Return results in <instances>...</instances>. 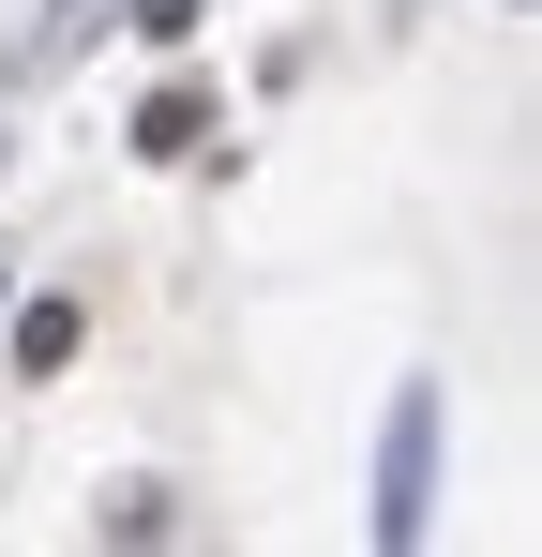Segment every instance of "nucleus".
<instances>
[{
	"instance_id": "nucleus-1",
	"label": "nucleus",
	"mask_w": 542,
	"mask_h": 557,
	"mask_svg": "<svg viewBox=\"0 0 542 557\" xmlns=\"http://www.w3.org/2000/svg\"><path fill=\"white\" fill-rule=\"evenodd\" d=\"M438 528V392L407 376L392 392V453H377V543H422Z\"/></svg>"
},
{
	"instance_id": "nucleus-2",
	"label": "nucleus",
	"mask_w": 542,
	"mask_h": 557,
	"mask_svg": "<svg viewBox=\"0 0 542 557\" xmlns=\"http://www.w3.org/2000/svg\"><path fill=\"white\" fill-rule=\"evenodd\" d=\"M196 136H211V91H196V76H167V91L136 106V151H151V166H181Z\"/></svg>"
},
{
	"instance_id": "nucleus-3",
	"label": "nucleus",
	"mask_w": 542,
	"mask_h": 557,
	"mask_svg": "<svg viewBox=\"0 0 542 557\" xmlns=\"http://www.w3.org/2000/svg\"><path fill=\"white\" fill-rule=\"evenodd\" d=\"M0 317H15V376H61V362H76V332H90L76 301H0Z\"/></svg>"
},
{
	"instance_id": "nucleus-4",
	"label": "nucleus",
	"mask_w": 542,
	"mask_h": 557,
	"mask_svg": "<svg viewBox=\"0 0 542 557\" xmlns=\"http://www.w3.org/2000/svg\"><path fill=\"white\" fill-rule=\"evenodd\" d=\"M196 15H211V0H136V30H151V46H181Z\"/></svg>"
},
{
	"instance_id": "nucleus-5",
	"label": "nucleus",
	"mask_w": 542,
	"mask_h": 557,
	"mask_svg": "<svg viewBox=\"0 0 542 557\" xmlns=\"http://www.w3.org/2000/svg\"><path fill=\"white\" fill-rule=\"evenodd\" d=\"M0 301H15V286H0Z\"/></svg>"
}]
</instances>
